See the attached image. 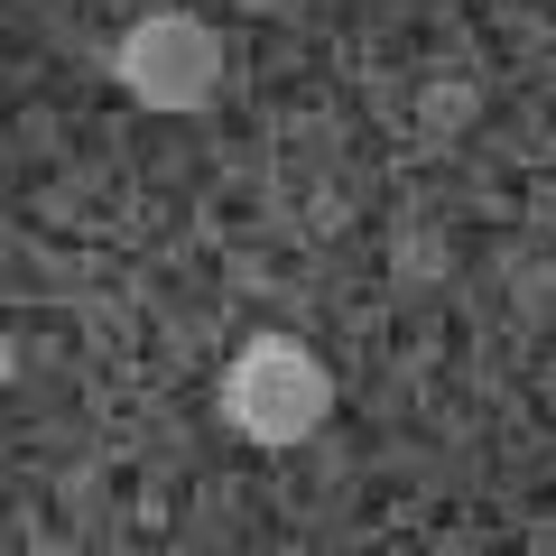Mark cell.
Returning a JSON list of instances; mask_svg holds the SVG:
<instances>
[{
  "instance_id": "3957f363",
  "label": "cell",
  "mask_w": 556,
  "mask_h": 556,
  "mask_svg": "<svg viewBox=\"0 0 556 556\" xmlns=\"http://www.w3.org/2000/svg\"><path fill=\"white\" fill-rule=\"evenodd\" d=\"M251 10H288V0H251Z\"/></svg>"
},
{
  "instance_id": "6da1fadb",
  "label": "cell",
  "mask_w": 556,
  "mask_h": 556,
  "mask_svg": "<svg viewBox=\"0 0 556 556\" xmlns=\"http://www.w3.org/2000/svg\"><path fill=\"white\" fill-rule=\"evenodd\" d=\"M325 408H334V380L298 334H251L223 371V417L251 445H306L325 427Z\"/></svg>"
},
{
  "instance_id": "7a4b0ae2",
  "label": "cell",
  "mask_w": 556,
  "mask_h": 556,
  "mask_svg": "<svg viewBox=\"0 0 556 556\" xmlns=\"http://www.w3.org/2000/svg\"><path fill=\"white\" fill-rule=\"evenodd\" d=\"M214 75H223V47L204 20L186 10H149V20L121 38V84H130L149 112H195L214 102Z\"/></svg>"
}]
</instances>
